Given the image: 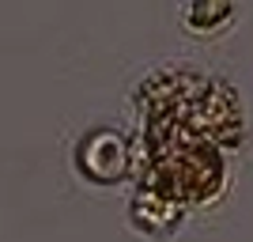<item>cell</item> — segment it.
Wrapping results in <instances>:
<instances>
[{
    "label": "cell",
    "mask_w": 253,
    "mask_h": 242,
    "mask_svg": "<svg viewBox=\"0 0 253 242\" xmlns=\"http://www.w3.org/2000/svg\"><path fill=\"white\" fill-rule=\"evenodd\" d=\"M181 23L189 34H219L234 23V0H189Z\"/></svg>",
    "instance_id": "cell-1"
}]
</instances>
